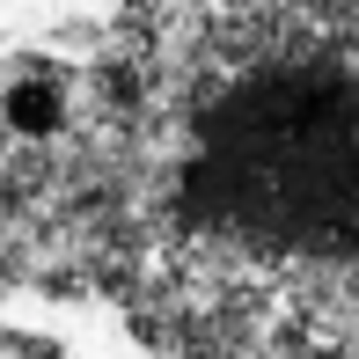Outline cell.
<instances>
[{
  "label": "cell",
  "mask_w": 359,
  "mask_h": 359,
  "mask_svg": "<svg viewBox=\"0 0 359 359\" xmlns=\"http://www.w3.org/2000/svg\"><path fill=\"white\" fill-rule=\"evenodd\" d=\"M176 205L250 264L359 279V29H242L184 95Z\"/></svg>",
  "instance_id": "obj_1"
}]
</instances>
